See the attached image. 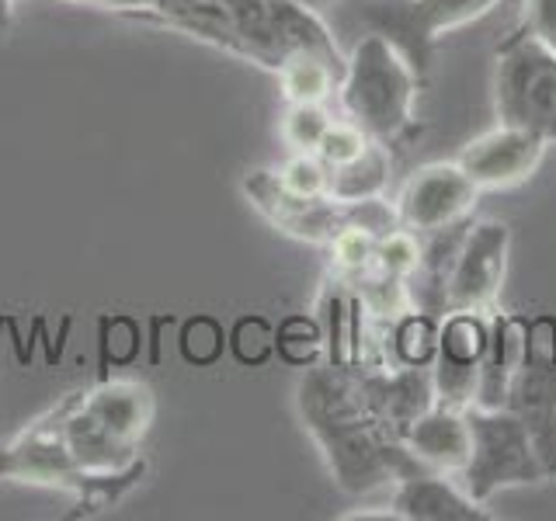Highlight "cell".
Listing matches in <instances>:
<instances>
[{
    "instance_id": "1",
    "label": "cell",
    "mask_w": 556,
    "mask_h": 521,
    "mask_svg": "<svg viewBox=\"0 0 556 521\" xmlns=\"http://www.w3.org/2000/svg\"><path fill=\"white\" fill-rule=\"evenodd\" d=\"M295 407L344 494H372L425 469L362 393L352 365H309L295 386Z\"/></svg>"
},
{
    "instance_id": "2",
    "label": "cell",
    "mask_w": 556,
    "mask_h": 521,
    "mask_svg": "<svg viewBox=\"0 0 556 521\" xmlns=\"http://www.w3.org/2000/svg\"><path fill=\"white\" fill-rule=\"evenodd\" d=\"M421 87L410 63L382 35L369 31L344 60L338 98L348 122H355L376 143L396 150L421 136V122L414 115Z\"/></svg>"
},
{
    "instance_id": "3",
    "label": "cell",
    "mask_w": 556,
    "mask_h": 521,
    "mask_svg": "<svg viewBox=\"0 0 556 521\" xmlns=\"http://www.w3.org/2000/svg\"><path fill=\"white\" fill-rule=\"evenodd\" d=\"M497 122L556 143V49L521 22L494 49Z\"/></svg>"
},
{
    "instance_id": "4",
    "label": "cell",
    "mask_w": 556,
    "mask_h": 521,
    "mask_svg": "<svg viewBox=\"0 0 556 521\" xmlns=\"http://www.w3.org/2000/svg\"><path fill=\"white\" fill-rule=\"evenodd\" d=\"M466 421L469 434H473V452H469V462L456 480L473 500L491 504L501 491L549 480L532 434L511 410L466 407Z\"/></svg>"
},
{
    "instance_id": "5",
    "label": "cell",
    "mask_w": 556,
    "mask_h": 521,
    "mask_svg": "<svg viewBox=\"0 0 556 521\" xmlns=\"http://www.w3.org/2000/svg\"><path fill=\"white\" fill-rule=\"evenodd\" d=\"M501 4L508 0H369L362 8V22L369 31L382 35L425 84L434 49L445 35L480 22Z\"/></svg>"
},
{
    "instance_id": "6",
    "label": "cell",
    "mask_w": 556,
    "mask_h": 521,
    "mask_svg": "<svg viewBox=\"0 0 556 521\" xmlns=\"http://www.w3.org/2000/svg\"><path fill=\"white\" fill-rule=\"evenodd\" d=\"M0 480H17L31 486H49L77 497L80 511H104L126 497L129 491L118 483H98L84 476L63 445L56 410H49L35 424H28L11 445L0 448Z\"/></svg>"
},
{
    "instance_id": "7",
    "label": "cell",
    "mask_w": 556,
    "mask_h": 521,
    "mask_svg": "<svg viewBox=\"0 0 556 521\" xmlns=\"http://www.w3.org/2000/svg\"><path fill=\"white\" fill-rule=\"evenodd\" d=\"M504 410L526 424L546 476L556 480V313H535L526 320V344L508 382Z\"/></svg>"
},
{
    "instance_id": "8",
    "label": "cell",
    "mask_w": 556,
    "mask_h": 521,
    "mask_svg": "<svg viewBox=\"0 0 556 521\" xmlns=\"http://www.w3.org/2000/svg\"><path fill=\"white\" fill-rule=\"evenodd\" d=\"M477 202L480 188L469 181V174L456 161H434L410 174L404 188H400L393 208L404 230L425 237L473 219Z\"/></svg>"
},
{
    "instance_id": "9",
    "label": "cell",
    "mask_w": 556,
    "mask_h": 521,
    "mask_svg": "<svg viewBox=\"0 0 556 521\" xmlns=\"http://www.w3.org/2000/svg\"><path fill=\"white\" fill-rule=\"evenodd\" d=\"M511 257V226L497 219L469 223L448 282V313H494Z\"/></svg>"
},
{
    "instance_id": "10",
    "label": "cell",
    "mask_w": 556,
    "mask_h": 521,
    "mask_svg": "<svg viewBox=\"0 0 556 521\" xmlns=\"http://www.w3.org/2000/svg\"><path fill=\"white\" fill-rule=\"evenodd\" d=\"M491 338V313H463L452 309L439 327V352L431 361L434 404L445 407H473L480 358Z\"/></svg>"
},
{
    "instance_id": "11",
    "label": "cell",
    "mask_w": 556,
    "mask_h": 521,
    "mask_svg": "<svg viewBox=\"0 0 556 521\" xmlns=\"http://www.w3.org/2000/svg\"><path fill=\"white\" fill-rule=\"evenodd\" d=\"M546 147H549L546 139H539L535 132L497 122L494 129L469 139L459 150L456 164L469 174V181L480 191H508V188L526 185L539 170Z\"/></svg>"
},
{
    "instance_id": "12",
    "label": "cell",
    "mask_w": 556,
    "mask_h": 521,
    "mask_svg": "<svg viewBox=\"0 0 556 521\" xmlns=\"http://www.w3.org/2000/svg\"><path fill=\"white\" fill-rule=\"evenodd\" d=\"M390 514L400 521H491L494 514L486 511V504L473 500L456 476L445 473H410L393 483Z\"/></svg>"
},
{
    "instance_id": "13",
    "label": "cell",
    "mask_w": 556,
    "mask_h": 521,
    "mask_svg": "<svg viewBox=\"0 0 556 521\" xmlns=\"http://www.w3.org/2000/svg\"><path fill=\"white\" fill-rule=\"evenodd\" d=\"M80 410L91 417L98 431L109 434L118 448L139 456V445H143L147 431L153 424V393L143 382L112 379L80 393Z\"/></svg>"
},
{
    "instance_id": "14",
    "label": "cell",
    "mask_w": 556,
    "mask_h": 521,
    "mask_svg": "<svg viewBox=\"0 0 556 521\" xmlns=\"http://www.w3.org/2000/svg\"><path fill=\"white\" fill-rule=\"evenodd\" d=\"M404 445L431 473L459 476L469 462V452H473V434H469L466 410L431 404L407 431Z\"/></svg>"
},
{
    "instance_id": "15",
    "label": "cell",
    "mask_w": 556,
    "mask_h": 521,
    "mask_svg": "<svg viewBox=\"0 0 556 521\" xmlns=\"http://www.w3.org/2000/svg\"><path fill=\"white\" fill-rule=\"evenodd\" d=\"M469 223L473 219L421 237V257H417L414 271L404 278L410 309L431 313V317H439V320L448 313V282H452V268H456Z\"/></svg>"
},
{
    "instance_id": "16",
    "label": "cell",
    "mask_w": 556,
    "mask_h": 521,
    "mask_svg": "<svg viewBox=\"0 0 556 521\" xmlns=\"http://www.w3.org/2000/svg\"><path fill=\"white\" fill-rule=\"evenodd\" d=\"M526 320L529 317H521V313H501V309L491 313V338H486V352L480 358L473 407H486V410L504 407L508 382L521 358V344H526Z\"/></svg>"
},
{
    "instance_id": "17",
    "label": "cell",
    "mask_w": 556,
    "mask_h": 521,
    "mask_svg": "<svg viewBox=\"0 0 556 521\" xmlns=\"http://www.w3.org/2000/svg\"><path fill=\"white\" fill-rule=\"evenodd\" d=\"M278 91L286 104H327L344 77V56H330L320 49H300L275 69Z\"/></svg>"
},
{
    "instance_id": "18",
    "label": "cell",
    "mask_w": 556,
    "mask_h": 521,
    "mask_svg": "<svg viewBox=\"0 0 556 521\" xmlns=\"http://www.w3.org/2000/svg\"><path fill=\"white\" fill-rule=\"evenodd\" d=\"M390 170H393V150L372 139L355 161L330 170V199L334 202L382 199L387 195V185H390Z\"/></svg>"
},
{
    "instance_id": "19",
    "label": "cell",
    "mask_w": 556,
    "mask_h": 521,
    "mask_svg": "<svg viewBox=\"0 0 556 521\" xmlns=\"http://www.w3.org/2000/svg\"><path fill=\"white\" fill-rule=\"evenodd\" d=\"M439 327L442 320L431 313L407 309L387 327V361L393 365H431L439 352Z\"/></svg>"
},
{
    "instance_id": "20",
    "label": "cell",
    "mask_w": 556,
    "mask_h": 521,
    "mask_svg": "<svg viewBox=\"0 0 556 521\" xmlns=\"http://www.w3.org/2000/svg\"><path fill=\"white\" fill-rule=\"evenodd\" d=\"M376 247H379V233L365 230V226H344V230L324 243V254H327V275L334 282L352 285L355 278H362L365 271L376 268Z\"/></svg>"
},
{
    "instance_id": "21",
    "label": "cell",
    "mask_w": 556,
    "mask_h": 521,
    "mask_svg": "<svg viewBox=\"0 0 556 521\" xmlns=\"http://www.w3.org/2000/svg\"><path fill=\"white\" fill-rule=\"evenodd\" d=\"M275 352L282 355L289 365H300V369H309L324 358V327L317 317L309 313H300V317H289L278 323L275 330Z\"/></svg>"
},
{
    "instance_id": "22",
    "label": "cell",
    "mask_w": 556,
    "mask_h": 521,
    "mask_svg": "<svg viewBox=\"0 0 556 521\" xmlns=\"http://www.w3.org/2000/svg\"><path fill=\"white\" fill-rule=\"evenodd\" d=\"M327 104H286L282 115V139L292 153H317L324 132L330 129Z\"/></svg>"
},
{
    "instance_id": "23",
    "label": "cell",
    "mask_w": 556,
    "mask_h": 521,
    "mask_svg": "<svg viewBox=\"0 0 556 521\" xmlns=\"http://www.w3.org/2000/svg\"><path fill=\"white\" fill-rule=\"evenodd\" d=\"M286 191L300 199H327L330 195V167L317 153H292L289 161L275 170Z\"/></svg>"
},
{
    "instance_id": "24",
    "label": "cell",
    "mask_w": 556,
    "mask_h": 521,
    "mask_svg": "<svg viewBox=\"0 0 556 521\" xmlns=\"http://www.w3.org/2000/svg\"><path fill=\"white\" fill-rule=\"evenodd\" d=\"M372 139L365 136L355 122H348V118H334L330 122V129L324 132V139H320V147H317V156L320 161L334 170V167H341V164H348V161H355V156L369 147Z\"/></svg>"
},
{
    "instance_id": "25",
    "label": "cell",
    "mask_w": 556,
    "mask_h": 521,
    "mask_svg": "<svg viewBox=\"0 0 556 521\" xmlns=\"http://www.w3.org/2000/svg\"><path fill=\"white\" fill-rule=\"evenodd\" d=\"M233 352L243 365H261L265 358H271L275 352V330L268 320H261V317H248V320H240L233 327Z\"/></svg>"
},
{
    "instance_id": "26",
    "label": "cell",
    "mask_w": 556,
    "mask_h": 521,
    "mask_svg": "<svg viewBox=\"0 0 556 521\" xmlns=\"http://www.w3.org/2000/svg\"><path fill=\"white\" fill-rule=\"evenodd\" d=\"M181 4H191V0H98L94 8H104V11H115L122 17H132V22L143 25L147 17L153 14H164V11H174Z\"/></svg>"
},
{
    "instance_id": "27",
    "label": "cell",
    "mask_w": 556,
    "mask_h": 521,
    "mask_svg": "<svg viewBox=\"0 0 556 521\" xmlns=\"http://www.w3.org/2000/svg\"><path fill=\"white\" fill-rule=\"evenodd\" d=\"M526 25L556 49V0H526Z\"/></svg>"
},
{
    "instance_id": "28",
    "label": "cell",
    "mask_w": 556,
    "mask_h": 521,
    "mask_svg": "<svg viewBox=\"0 0 556 521\" xmlns=\"http://www.w3.org/2000/svg\"><path fill=\"white\" fill-rule=\"evenodd\" d=\"M14 4L17 0H0V31H8L14 22Z\"/></svg>"
},
{
    "instance_id": "29",
    "label": "cell",
    "mask_w": 556,
    "mask_h": 521,
    "mask_svg": "<svg viewBox=\"0 0 556 521\" xmlns=\"http://www.w3.org/2000/svg\"><path fill=\"white\" fill-rule=\"evenodd\" d=\"M303 8H309V11H324V8H330L334 0H300Z\"/></svg>"
},
{
    "instance_id": "30",
    "label": "cell",
    "mask_w": 556,
    "mask_h": 521,
    "mask_svg": "<svg viewBox=\"0 0 556 521\" xmlns=\"http://www.w3.org/2000/svg\"><path fill=\"white\" fill-rule=\"evenodd\" d=\"M63 4H98V0H63Z\"/></svg>"
}]
</instances>
